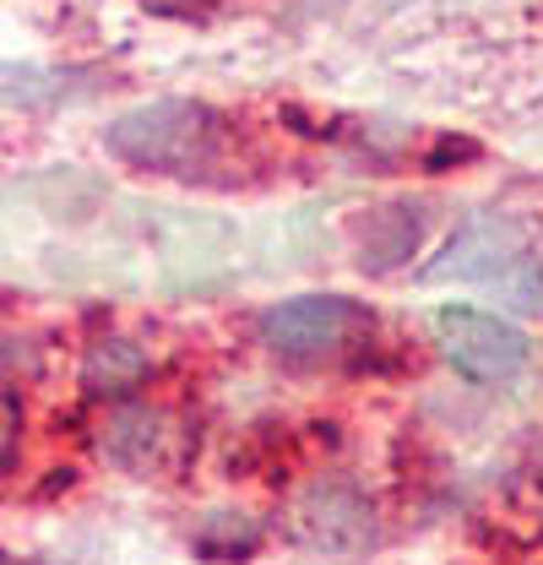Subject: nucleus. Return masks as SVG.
Returning <instances> with one entry per match:
<instances>
[{
	"instance_id": "obj_6",
	"label": "nucleus",
	"mask_w": 543,
	"mask_h": 565,
	"mask_svg": "<svg viewBox=\"0 0 543 565\" xmlns=\"http://www.w3.org/2000/svg\"><path fill=\"white\" fill-rule=\"evenodd\" d=\"M299 533L310 544H321V550H348V544H359L370 533V505L348 484H321L299 505Z\"/></svg>"
},
{
	"instance_id": "obj_5",
	"label": "nucleus",
	"mask_w": 543,
	"mask_h": 565,
	"mask_svg": "<svg viewBox=\"0 0 543 565\" xmlns=\"http://www.w3.org/2000/svg\"><path fill=\"white\" fill-rule=\"evenodd\" d=\"M440 273H462V278H483L500 282L505 273H533V262L522 256V239L500 223H473L451 250H446V267Z\"/></svg>"
},
{
	"instance_id": "obj_2",
	"label": "nucleus",
	"mask_w": 543,
	"mask_h": 565,
	"mask_svg": "<svg viewBox=\"0 0 543 565\" xmlns=\"http://www.w3.org/2000/svg\"><path fill=\"white\" fill-rule=\"evenodd\" d=\"M375 338V316L342 294H299L262 316V343L288 364H338Z\"/></svg>"
},
{
	"instance_id": "obj_4",
	"label": "nucleus",
	"mask_w": 543,
	"mask_h": 565,
	"mask_svg": "<svg viewBox=\"0 0 543 565\" xmlns=\"http://www.w3.org/2000/svg\"><path fill=\"white\" fill-rule=\"evenodd\" d=\"M98 446H104L109 462L136 468V473H152V468L169 462L174 435H169V419L152 414V408H115L104 419V429H98Z\"/></svg>"
},
{
	"instance_id": "obj_8",
	"label": "nucleus",
	"mask_w": 543,
	"mask_h": 565,
	"mask_svg": "<svg viewBox=\"0 0 543 565\" xmlns=\"http://www.w3.org/2000/svg\"><path fill=\"white\" fill-rule=\"evenodd\" d=\"M158 6H196V0H158Z\"/></svg>"
},
{
	"instance_id": "obj_7",
	"label": "nucleus",
	"mask_w": 543,
	"mask_h": 565,
	"mask_svg": "<svg viewBox=\"0 0 543 565\" xmlns=\"http://www.w3.org/2000/svg\"><path fill=\"white\" fill-rule=\"evenodd\" d=\"M141 375H147V359L131 343H98L87 353V386L93 392H126Z\"/></svg>"
},
{
	"instance_id": "obj_1",
	"label": "nucleus",
	"mask_w": 543,
	"mask_h": 565,
	"mask_svg": "<svg viewBox=\"0 0 543 565\" xmlns=\"http://www.w3.org/2000/svg\"><path fill=\"white\" fill-rule=\"evenodd\" d=\"M228 141H234V126L191 98L141 104L104 131V147L120 163H131L141 174H163V180H217L228 163Z\"/></svg>"
},
{
	"instance_id": "obj_3",
	"label": "nucleus",
	"mask_w": 543,
	"mask_h": 565,
	"mask_svg": "<svg viewBox=\"0 0 543 565\" xmlns=\"http://www.w3.org/2000/svg\"><path fill=\"white\" fill-rule=\"evenodd\" d=\"M435 343L451 359V370H462L478 386H500L528 364V338L473 305H440L435 310Z\"/></svg>"
}]
</instances>
